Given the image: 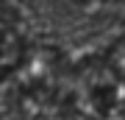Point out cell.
<instances>
[{
  "label": "cell",
  "mask_w": 125,
  "mask_h": 120,
  "mask_svg": "<svg viewBox=\"0 0 125 120\" xmlns=\"http://www.w3.org/2000/svg\"><path fill=\"white\" fill-rule=\"evenodd\" d=\"M58 9L70 11V14H83V17H94V14H103L114 6H120L122 0H53Z\"/></svg>",
  "instance_id": "cell-2"
},
{
  "label": "cell",
  "mask_w": 125,
  "mask_h": 120,
  "mask_svg": "<svg viewBox=\"0 0 125 120\" xmlns=\"http://www.w3.org/2000/svg\"><path fill=\"white\" fill-rule=\"evenodd\" d=\"M25 56V36L14 11L0 0V78L11 76Z\"/></svg>",
  "instance_id": "cell-1"
}]
</instances>
